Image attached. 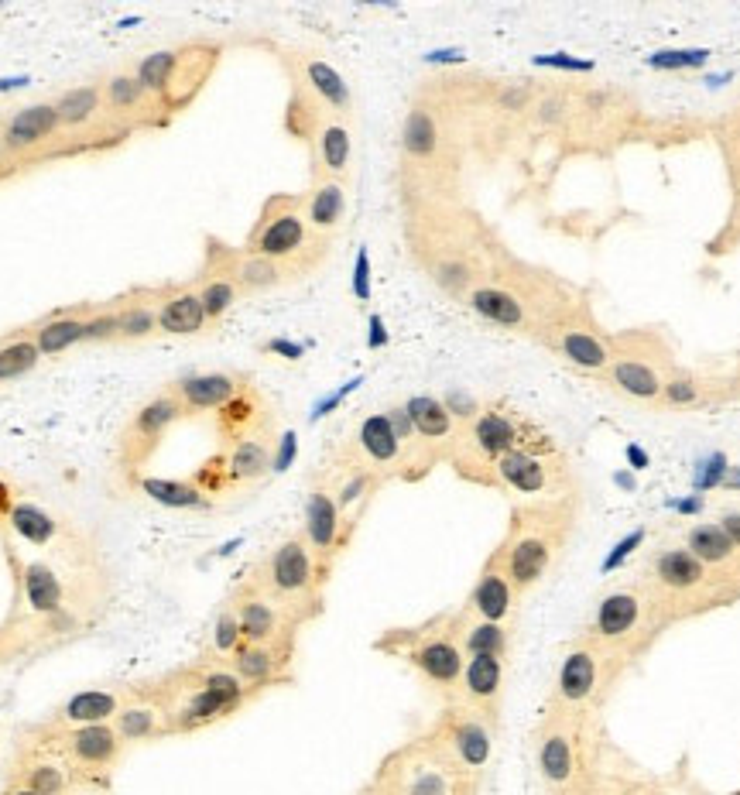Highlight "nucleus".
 I'll list each match as a JSON object with an SVG mask.
<instances>
[{"label":"nucleus","mask_w":740,"mask_h":795,"mask_svg":"<svg viewBox=\"0 0 740 795\" xmlns=\"http://www.w3.org/2000/svg\"><path fill=\"white\" fill-rule=\"evenodd\" d=\"M213 460L223 473V491L254 487L268 477L271 467H275V436L240 439V443L223 446V453L213 456Z\"/></svg>","instance_id":"nucleus-35"},{"label":"nucleus","mask_w":740,"mask_h":795,"mask_svg":"<svg viewBox=\"0 0 740 795\" xmlns=\"http://www.w3.org/2000/svg\"><path fill=\"white\" fill-rule=\"evenodd\" d=\"M227 665L254 689L257 696H261L264 689L288 686V682H292L295 648L251 645V641H240V648L227 658Z\"/></svg>","instance_id":"nucleus-34"},{"label":"nucleus","mask_w":740,"mask_h":795,"mask_svg":"<svg viewBox=\"0 0 740 795\" xmlns=\"http://www.w3.org/2000/svg\"><path fill=\"white\" fill-rule=\"evenodd\" d=\"M185 419L182 401L172 395V391H158L155 398H148L138 412L127 419V425L120 429L117 449H114V473L120 477V484L138 487V480L144 477L148 463L155 460V453L162 449L165 436Z\"/></svg>","instance_id":"nucleus-18"},{"label":"nucleus","mask_w":740,"mask_h":795,"mask_svg":"<svg viewBox=\"0 0 740 795\" xmlns=\"http://www.w3.org/2000/svg\"><path fill=\"white\" fill-rule=\"evenodd\" d=\"M93 305L96 302L69 305V309H59V312H52V316H45L42 323L28 326L31 340H35V347L42 350V357H59V353H66V350L83 343L86 319H90Z\"/></svg>","instance_id":"nucleus-43"},{"label":"nucleus","mask_w":740,"mask_h":795,"mask_svg":"<svg viewBox=\"0 0 740 795\" xmlns=\"http://www.w3.org/2000/svg\"><path fill=\"white\" fill-rule=\"evenodd\" d=\"M480 778L456 772L453 765L439 758L432 748H425L418 737L394 748L388 758L377 765L374 778L360 795H477Z\"/></svg>","instance_id":"nucleus-11"},{"label":"nucleus","mask_w":740,"mask_h":795,"mask_svg":"<svg viewBox=\"0 0 740 795\" xmlns=\"http://www.w3.org/2000/svg\"><path fill=\"white\" fill-rule=\"evenodd\" d=\"M4 162H7V151H4V144H0V168H4Z\"/></svg>","instance_id":"nucleus-57"},{"label":"nucleus","mask_w":740,"mask_h":795,"mask_svg":"<svg viewBox=\"0 0 740 795\" xmlns=\"http://www.w3.org/2000/svg\"><path fill=\"white\" fill-rule=\"evenodd\" d=\"M504 693H508V658L501 655H470L463 665L460 686H456V703L484 713V717L501 724ZM449 700V703H453Z\"/></svg>","instance_id":"nucleus-30"},{"label":"nucleus","mask_w":740,"mask_h":795,"mask_svg":"<svg viewBox=\"0 0 740 795\" xmlns=\"http://www.w3.org/2000/svg\"><path fill=\"white\" fill-rule=\"evenodd\" d=\"M717 525L723 528V532H727L730 542H734L737 549H740V511H730V515H723Z\"/></svg>","instance_id":"nucleus-54"},{"label":"nucleus","mask_w":740,"mask_h":795,"mask_svg":"<svg viewBox=\"0 0 740 795\" xmlns=\"http://www.w3.org/2000/svg\"><path fill=\"white\" fill-rule=\"evenodd\" d=\"M11 525H14V532L21 538H28L31 545H45V542H52V535H55L52 515L42 508H31V504H18V508L11 511Z\"/></svg>","instance_id":"nucleus-50"},{"label":"nucleus","mask_w":740,"mask_h":795,"mask_svg":"<svg viewBox=\"0 0 740 795\" xmlns=\"http://www.w3.org/2000/svg\"><path fill=\"white\" fill-rule=\"evenodd\" d=\"M138 491L148 494L151 501L165 504V508H209L213 504V497H209L203 487L196 484V480H162V477H144L138 480Z\"/></svg>","instance_id":"nucleus-47"},{"label":"nucleus","mask_w":740,"mask_h":795,"mask_svg":"<svg viewBox=\"0 0 740 795\" xmlns=\"http://www.w3.org/2000/svg\"><path fill=\"white\" fill-rule=\"evenodd\" d=\"M244 247L261 254V258L285 264V268L302 281L323 268L329 251H333V240L319 237L316 230L309 227L305 206H302V192H275V196L264 199Z\"/></svg>","instance_id":"nucleus-5"},{"label":"nucleus","mask_w":740,"mask_h":795,"mask_svg":"<svg viewBox=\"0 0 740 795\" xmlns=\"http://www.w3.org/2000/svg\"><path fill=\"white\" fill-rule=\"evenodd\" d=\"M42 350L31 340V329H18V333L4 336L0 340V384L21 381L24 374H31L42 364Z\"/></svg>","instance_id":"nucleus-48"},{"label":"nucleus","mask_w":740,"mask_h":795,"mask_svg":"<svg viewBox=\"0 0 740 795\" xmlns=\"http://www.w3.org/2000/svg\"><path fill=\"white\" fill-rule=\"evenodd\" d=\"M134 700V682H110V686H86L55 706L48 727H90L114 724V717Z\"/></svg>","instance_id":"nucleus-31"},{"label":"nucleus","mask_w":740,"mask_h":795,"mask_svg":"<svg viewBox=\"0 0 740 795\" xmlns=\"http://www.w3.org/2000/svg\"><path fill=\"white\" fill-rule=\"evenodd\" d=\"M38 744H48L69 761L72 775L79 785H103L117 772L120 758H124L127 744L120 741L114 724H90V727H48L38 737Z\"/></svg>","instance_id":"nucleus-19"},{"label":"nucleus","mask_w":740,"mask_h":795,"mask_svg":"<svg viewBox=\"0 0 740 795\" xmlns=\"http://www.w3.org/2000/svg\"><path fill=\"white\" fill-rule=\"evenodd\" d=\"M490 491L514 494L521 501H549V497L573 494L576 477L569 456L549 436L542 443L504 453L490 470Z\"/></svg>","instance_id":"nucleus-16"},{"label":"nucleus","mask_w":740,"mask_h":795,"mask_svg":"<svg viewBox=\"0 0 740 795\" xmlns=\"http://www.w3.org/2000/svg\"><path fill=\"white\" fill-rule=\"evenodd\" d=\"M0 144L7 158H42V155H69L66 134L52 100L31 103L0 120Z\"/></svg>","instance_id":"nucleus-27"},{"label":"nucleus","mask_w":740,"mask_h":795,"mask_svg":"<svg viewBox=\"0 0 740 795\" xmlns=\"http://www.w3.org/2000/svg\"><path fill=\"white\" fill-rule=\"evenodd\" d=\"M103 103H107V114L124 138L141 131H158L172 120L162 103L141 86L134 69H117L103 79Z\"/></svg>","instance_id":"nucleus-28"},{"label":"nucleus","mask_w":740,"mask_h":795,"mask_svg":"<svg viewBox=\"0 0 740 795\" xmlns=\"http://www.w3.org/2000/svg\"><path fill=\"white\" fill-rule=\"evenodd\" d=\"M83 343H103V347L117 343V316H114V305H110V302H96L93 305L90 319H86Z\"/></svg>","instance_id":"nucleus-51"},{"label":"nucleus","mask_w":740,"mask_h":795,"mask_svg":"<svg viewBox=\"0 0 740 795\" xmlns=\"http://www.w3.org/2000/svg\"><path fill=\"white\" fill-rule=\"evenodd\" d=\"M55 114H59L62 134H66V148L72 151H103L110 144L127 141L114 127L103 103V83H79L62 90L52 100Z\"/></svg>","instance_id":"nucleus-22"},{"label":"nucleus","mask_w":740,"mask_h":795,"mask_svg":"<svg viewBox=\"0 0 740 795\" xmlns=\"http://www.w3.org/2000/svg\"><path fill=\"white\" fill-rule=\"evenodd\" d=\"M312 179H336L350 186L357 148H353V124L340 117H326L309 138Z\"/></svg>","instance_id":"nucleus-32"},{"label":"nucleus","mask_w":740,"mask_h":795,"mask_svg":"<svg viewBox=\"0 0 740 795\" xmlns=\"http://www.w3.org/2000/svg\"><path fill=\"white\" fill-rule=\"evenodd\" d=\"M199 268L220 271V275L233 278V285L244 295L275 292V288H285V285H292V281H299L285 264L261 258V254L247 251V247H233L220 237H206L203 264H199Z\"/></svg>","instance_id":"nucleus-25"},{"label":"nucleus","mask_w":740,"mask_h":795,"mask_svg":"<svg viewBox=\"0 0 740 795\" xmlns=\"http://www.w3.org/2000/svg\"><path fill=\"white\" fill-rule=\"evenodd\" d=\"M549 439V432L538 425L532 415L518 412L508 401L494 398L484 401L477 408L470 422H463L460 443L453 449V460L449 467L456 470V477L466 480V484L477 487H490V470L501 460L504 453L521 446H532Z\"/></svg>","instance_id":"nucleus-4"},{"label":"nucleus","mask_w":740,"mask_h":795,"mask_svg":"<svg viewBox=\"0 0 740 795\" xmlns=\"http://www.w3.org/2000/svg\"><path fill=\"white\" fill-rule=\"evenodd\" d=\"M497 720L484 717V713L470 710L463 703H442V710L432 717V724L415 734L425 748H432L446 765H453L456 772L480 778L490 772L497 754Z\"/></svg>","instance_id":"nucleus-12"},{"label":"nucleus","mask_w":740,"mask_h":795,"mask_svg":"<svg viewBox=\"0 0 740 795\" xmlns=\"http://www.w3.org/2000/svg\"><path fill=\"white\" fill-rule=\"evenodd\" d=\"M18 785L38 795H69L79 782H76V775H72L69 761L62 758L59 751L35 741V748L24 754V761L18 768Z\"/></svg>","instance_id":"nucleus-41"},{"label":"nucleus","mask_w":740,"mask_h":795,"mask_svg":"<svg viewBox=\"0 0 740 795\" xmlns=\"http://www.w3.org/2000/svg\"><path fill=\"white\" fill-rule=\"evenodd\" d=\"M278 62H281V69H285L292 90L312 96L326 114L353 124V90H350L347 76H343L333 62L323 59L319 52H312V48H295V45H281Z\"/></svg>","instance_id":"nucleus-23"},{"label":"nucleus","mask_w":740,"mask_h":795,"mask_svg":"<svg viewBox=\"0 0 740 795\" xmlns=\"http://www.w3.org/2000/svg\"><path fill=\"white\" fill-rule=\"evenodd\" d=\"M658 405H665V408H696L699 405V384L689 374L672 371V377L665 381V388H662Z\"/></svg>","instance_id":"nucleus-52"},{"label":"nucleus","mask_w":740,"mask_h":795,"mask_svg":"<svg viewBox=\"0 0 740 795\" xmlns=\"http://www.w3.org/2000/svg\"><path fill=\"white\" fill-rule=\"evenodd\" d=\"M353 528L347 518H343L340 504H336L333 491L323 480V473H316L309 494H305V511H302V538L309 542L312 556L323 566V573L329 576L336 566V559L343 556V549L350 545Z\"/></svg>","instance_id":"nucleus-24"},{"label":"nucleus","mask_w":740,"mask_h":795,"mask_svg":"<svg viewBox=\"0 0 740 795\" xmlns=\"http://www.w3.org/2000/svg\"><path fill=\"white\" fill-rule=\"evenodd\" d=\"M453 634L460 641L463 655H501L508 658L511 652V624H494L480 621V617H466L463 610H453Z\"/></svg>","instance_id":"nucleus-45"},{"label":"nucleus","mask_w":740,"mask_h":795,"mask_svg":"<svg viewBox=\"0 0 740 795\" xmlns=\"http://www.w3.org/2000/svg\"><path fill=\"white\" fill-rule=\"evenodd\" d=\"M323 480L329 484V491H333L336 504H340L343 518L350 521V525H357L360 515H364V508L370 504V497L384 487L381 477H374V473H364V470H343V467H323Z\"/></svg>","instance_id":"nucleus-44"},{"label":"nucleus","mask_w":740,"mask_h":795,"mask_svg":"<svg viewBox=\"0 0 740 795\" xmlns=\"http://www.w3.org/2000/svg\"><path fill=\"white\" fill-rule=\"evenodd\" d=\"M579 511H583L579 491L549 501H518L511 508L508 532L497 542V552L521 597L532 593L545 576H552V569L562 562L576 535Z\"/></svg>","instance_id":"nucleus-3"},{"label":"nucleus","mask_w":740,"mask_h":795,"mask_svg":"<svg viewBox=\"0 0 740 795\" xmlns=\"http://www.w3.org/2000/svg\"><path fill=\"white\" fill-rule=\"evenodd\" d=\"M240 641H244V634H240L237 614H233L230 604H223L220 614H216V621H213V631H209V648L203 655H213V658H223V662H227V658L240 648Z\"/></svg>","instance_id":"nucleus-49"},{"label":"nucleus","mask_w":740,"mask_h":795,"mask_svg":"<svg viewBox=\"0 0 740 795\" xmlns=\"http://www.w3.org/2000/svg\"><path fill=\"white\" fill-rule=\"evenodd\" d=\"M401 234L408 258L442 295L463 302L480 285L508 247L497 240L487 220L453 196H405Z\"/></svg>","instance_id":"nucleus-1"},{"label":"nucleus","mask_w":740,"mask_h":795,"mask_svg":"<svg viewBox=\"0 0 740 795\" xmlns=\"http://www.w3.org/2000/svg\"><path fill=\"white\" fill-rule=\"evenodd\" d=\"M610 364L597 374L617 395L638 401V405H658L665 381L672 377V357L665 343L648 329H624L610 333Z\"/></svg>","instance_id":"nucleus-14"},{"label":"nucleus","mask_w":740,"mask_h":795,"mask_svg":"<svg viewBox=\"0 0 740 795\" xmlns=\"http://www.w3.org/2000/svg\"><path fill=\"white\" fill-rule=\"evenodd\" d=\"M227 604L233 607V614H237L244 641H251V645H275V648L299 645V631H302L299 624H295L275 600L264 597L247 576L233 586Z\"/></svg>","instance_id":"nucleus-26"},{"label":"nucleus","mask_w":740,"mask_h":795,"mask_svg":"<svg viewBox=\"0 0 740 795\" xmlns=\"http://www.w3.org/2000/svg\"><path fill=\"white\" fill-rule=\"evenodd\" d=\"M247 384H251V377L237 374V371H199V374H185L179 381H172L168 391L182 401L185 415H203V412L216 415L223 405H230Z\"/></svg>","instance_id":"nucleus-33"},{"label":"nucleus","mask_w":740,"mask_h":795,"mask_svg":"<svg viewBox=\"0 0 740 795\" xmlns=\"http://www.w3.org/2000/svg\"><path fill=\"white\" fill-rule=\"evenodd\" d=\"M192 288H196L199 302H203V312L209 319V329H216L227 319V312L244 299V292H240L237 285H233V278L220 275V271H209V268H199L196 278H189Z\"/></svg>","instance_id":"nucleus-46"},{"label":"nucleus","mask_w":740,"mask_h":795,"mask_svg":"<svg viewBox=\"0 0 740 795\" xmlns=\"http://www.w3.org/2000/svg\"><path fill=\"white\" fill-rule=\"evenodd\" d=\"M216 432H220L223 446L240 443V439L251 436H275V415H271V405L254 384H247L230 405H223L216 412Z\"/></svg>","instance_id":"nucleus-37"},{"label":"nucleus","mask_w":740,"mask_h":795,"mask_svg":"<svg viewBox=\"0 0 740 795\" xmlns=\"http://www.w3.org/2000/svg\"><path fill=\"white\" fill-rule=\"evenodd\" d=\"M706 48H693V52H658L655 59H651V66L655 69H686V66H703L706 62Z\"/></svg>","instance_id":"nucleus-53"},{"label":"nucleus","mask_w":740,"mask_h":795,"mask_svg":"<svg viewBox=\"0 0 740 795\" xmlns=\"http://www.w3.org/2000/svg\"><path fill=\"white\" fill-rule=\"evenodd\" d=\"M117 316V343H148L162 336L158 329V295L155 285H138L131 292L110 299Z\"/></svg>","instance_id":"nucleus-39"},{"label":"nucleus","mask_w":740,"mask_h":795,"mask_svg":"<svg viewBox=\"0 0 740 795\" xmlns=\"http://www.w3.org/2000/svg\"><path fill=\"white\" fill-rule=\"evenodd\" d=\"M333 467L343 470H364L388 480H401L405 467V443H401L398 429H394L388 412H367L347 436L333 449Z\"/></svg>","instance_id":"nucleus-21"},{"label":"nucleus","mask_w":740,"mask_h":795,"mask_svg":"<svg viewBox=\"0 0 740 795\" xmlns=\"http://www.w3.org/2000/svg\"><path fill=\"white\" fill-rule=\"evenodd\" d=\"M579 292L559 281L549 271H538L532 264L518 261L511 251L490 268V275L463 299L470 312H477L484 323L504 329V333L532 336L538 340L545 326L576 299Z\"/></svg>","instance_id":"nucleus-2"},{"label":"nucleus","mask_w":740,"mask_h":795,"mask_svg":"<svg viewBox=\"0 0 740 795\" xmlns=\"http://www.w3.org/2000/svg\"><path fill=\"white\" fill-rule=\"evenodd\" d=\"M535 768L549 792L573 795L590 775V720L549 706L535 730Z\"/></svg>","instance_id":"nucleus-13"},{"label":"nucleus","mask_w":740,"mask_h":795,"mask_svg":"<svg viewBox=\"0 0 740 795\" xmlns=\"http://www.w3.org/2000/svg\"><path fill=\"white\" fill-rule=\"evenodd\" d=\"M7 795H38V792H31V789H24V785H14V789H11V792H7Z\"/></svg>","instance_id":"nucleus-55"},{"label":"nucleus","mask_w":740,"mask_h":795,"mask_svg":"<svg viewBox=\"0 0 740 795\" xmlns=\"http://www.w3.org/2000/svg\"><path fill=\"white\" fill-rule=\"evenodd\" d=\"M223 45L206 42V38H192L185 45L175 48H158L148 52L134 62V76L141 79V86L155 96L165 107L168 117L182 114L196 103V96L206 90L209 76L220 66Z\"/></svg>","instance_id":"nucleus-10"},{"label":"nucleus","mask_w":740,"mask_h":795,"mask_svg":"<svg viewBox=\"0 0 740 795\" xmlns=\"http://www.w3.org/2000/svg\"><path fill=\"white\" fill-rule=\"evenodd\" d=\"M247 580H251L264 597L275 600L299 628H305V624L316 621V617L323 614V593H326L329 576L323 573L316 556H312L302 532L281 538L268 556L257 559V566L247 573Z\"/></svg>","instance_id":"nucleus-7"},{"label":"nucleus","mask_w":740,"mask_h":795,"mask_svg":"<svg viewBox=\"0 0 740 795\" xmlns=\"http://www.w3.org/2000/svg\"><path fill=\"white\" fill-rule=\"evenodd\" d=\"M412 422V439L405 446V467H401V480L415 484L425 480L432 470L453 460V449L460 443L463 422L453 415V408L446 405V398L439 395H412L401 401Z\"/></svg>","instance_id":"nucleus-17"},{"label":"nucleus","mask_w":740,"mask_h":795,"mask_svg":"<svg viewBox=\"0 0 740 795\" xmlns=\"http://www.w3.org/2000/svg\"><path fill=\"white\" fill-rule=\"evenodd\" d=\"M669 624L672 621L662 614L658 600L651 597L645 580L638 576V580L617 583L607 593H600L583 634L600 641L614 655H621L627 665H634L638 658H645V652Z\"/></svg>","instance_id":"nucleus-6"},{"label":"nucleus","mask_w":740,"mask_h":795,"mask_svg":"<svg viewBox=\"0 0 740 795\" xmlns=\"http://www.w3.org/2000/svg\"><path fill=\"white\" fill-rule=\"evenodd\" d=\"M627 669H631V665H627L621 655H614L610 648H603L600 641L579 634V638L569 641L559 655L549 706L593 720L603 706H607L610 696H614L617 682L624 679Z\"/></svg>","instance_id":"nucleus-9"},{"label":"nucleus","mask_w":740,"mask_h":795,"mask_svg":"<svg viewBox=\"0 0 740 795\" xmlns=\"http://www.w3.org/2000/svg\"><path fill=\"white\" fill-rule=\"evenodd\" d=\"M155 295H158V329H162V336L209 333V319L192 281H162V285H155Z\"/></svg>","instance_id":"nucleus-36"},{"label":"nucleus","mask_w":740,"mask_h":795,"mask_svg":"<svg viewBox=\"0 0 740 795\" xmlns=\"http://www.w3.org/2000/svg\"><path fill=\"white\" fill-rule=\"evenodd\" d=\"M0 658H4V645H0Z\"/></svg>","instance_id":"nucleus-58"},{"label":"nucleus","mask_w":740,"mask_h":795,"mask_svg":"<svg viewBox=\"0 0 740 795\" xmlns=\"http://www.w3.org/2000/svg\"><path fill=\"white\" fill-rule=\"evenodd\" d=\"M641 580L669 621L720 604L727 590V583L717 580L713 569H706L689 549H658Z\"/></svg>","instance_id":"nucleus-15"},{"label":"nucleus","mask_w":740,"mask_h":795,"mask_svg":"<svg viewBox=\"0 0 740 795\" xmlns=\"http://www.w3.org/2000/svg\"><path fill=\"white\" fill-rule=\"evenodd\" d=\"M518 604L521 593L518 586L511 583V573L504 566L501 552H490L480 566L477 580H473L470 593H466V604L460 607L466 617H480V621H494V624H511L518 617Z\"/></svg>","instance_id":"nucleus-29"},{"label":"nucleus","mask_w":740,"mask_h":795,"mask_svg":"<svg viewBox=\"0 0 740 795\" xmlns=\"http://www.w3.org/2000/svg\"><path fill=\"white\" fill-rule=\"evenodd\" d=\"M374 648L412 665L425 686L442 696V703H449L456 696L466 655L453 634V610L429 617L422 624H412V628H388L374 641Z\"/></svg>","instance_id":"nucleus-8"},{"label":"nucleus","mask_w":740,"mask_h":795,"mask_svg":"<svg viewBox=\"0 0 740 795\" xmlns=\"http://www.w3.org/2000/svg\"><path fill=\"white\" fill-rule=\"evenodd\" d=\"M305 220L319 237L333 240L347 223L350 213V186L336 179H309V189L302 192Z\"/></svg>","instance_id":"nucleus-40"},{"label":"nucleus","mask_w":740,"mask_h":795,"mask_svg":"<svg viewBox=\"0 0 740 795\" xmlns=\"http://www.w3.org/2000/svg\"><path fill=\"white\" fill-rule=\"evenodd\" d=\"M730 487H740V470H730V480H727Z\"/></svg>","instance_id":"nucleus-56"},{"label":"nucleus","mask_w":740,"mask_h":795,"mask_svg":"<svg viewBox=\"0 0 740 795\" xmlns=\"http://www.w3.org/2000/svg\"><path fill=\"white\" fill-rule=\"evenodd\" d=\"M21 590H24V604L35 617L42 621H69V590L62 583V576L55 573L48 562H28L21 569Z\"/></svg>","instance_id":"nucleus-38"},{"label":"nucleus","mask_w":740,"mask_h":795,"mask_svg":"<svg viewBox=\"0 0 740 795\" xmlns=\"http://www.w3.org/2000/svg\"><path fill=\"white\" fill-rule=\"evenodd\" d=\"M538 343L545 350H552L559 360L579 367L586 374H603V367L610 364V333L597 323L590 302L583 295H576L549 326L538 333Z\"/></svg>","instance_id":"nucleus-20"},{"label":"nucleus","mask_w":740,"mask_h":795,"mask_svg":"<svg viewBox=\"0 0 740 795\" xmlns=\"http://www.w3.org/2000/svg\"><path fill=\"white\" fill-rule=\"evenodd\" d=\"M114 730L127 748H131V744H151V741H165V737H172L168 734L165 706L158 700H151V696L141 689V682H134V700L114 717Z\"/></svg>","instance_id":"nucleus-42"}]
</instances>
